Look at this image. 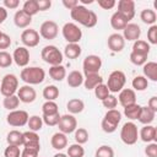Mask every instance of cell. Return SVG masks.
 I'll return each mask as SVG.
<instances>
[{"label":"cell","mask_w":157,"mask_h":157,"mask_svg":"<svg viewBox=\"0 0 157 157\" xmlns=\"http://www.w3.org/2000/svg\"><path fill=\"white\" fill-rule=\"evenodd\" d=\"M94 157H114V151L110 146L108 145H102L101 147L97 148Z\"/></svg>","instance_id":"44"},{"label":"cell","mask_w":157,"mask_h":157,"mask_svg":"<svg viewBox=\"0 0 157 157\" xmlns=\"http://www.w3.org/2000/svg\"><path fill=\"white\" fill-rule=\"evenodd\" d=\"M66 108H67V110H69L71 114H78V113H81V112L83 110L85 103H83V101L80 99V98H72V99H70V101L67 102Z\"/></svg>","instance_id":"31"},{"label":"cell","mask_w":157,"mask_h":157,"mask_svg":"<svg viewBox=\"0 0 157 157\" xmlns=\"http://www.w3.org/2000/svg\"><path fill=\"white\" fill-rule=\"evenodd\" d=\"M6 141L9 145L21 146L22 141H23V132L18 131V130H11L6 136Z\"/></svg>","instance_id":"32"},{"label":"cell","mask_w":157,"mask_h":157,"mask_svg":"<svg viewBox=\"0 0 157 157\" xmlns=\"http://www.w3.org/2000/svg\"><path fill=\"white\" fill-rule=\"evenodd\" d=\"M2 105L5 109H9V110H16V108L20 105V99L16 94L13 96H10V97H5L4 101H2Z\"/></svg>","instance_id":"39"},{"label":"cell","mask_w":157,"mask_h":157,"mask_svg":"<svg viewBox=\"0 0 157 157\" xmlns=\"http://www.w3.org/2000/svg\"><path fill=\"white\" fill-rule=\"evenodd\" d=\"M140 18L144 23L146 25H155V22L157 21V15L153 10L151 9H144L141 12H140Z\"/></svg>","instance_id":"33"},{"label":"cell","mask_w":157,"mask_h":157,"mask_svg":"<svg viewBox=\"0 0 157 157\" xmlns=\"http://www.w3.org/2000/svg\"><path fill=\"white\" fill-rule=\"evenodd\" d=\"M39 33L36 31V29H32V28H28V29H25L22 33H21V42L23 43V45L27 48H33V47H37L39 44Z\"/></svg>","instance_id":"13"},{"label":"cell","mask_w":157,"mask_h":157,"mask_svg":"<svg viewBox=\"0 0 157 157\" xmlns=\"http://www.w3.org/2000/svg\"><path fill=\"white\" fill-rule=\"evenodd\" d=\"M27 125H28V128H29L31 131L37 132V131H39V130L42 129V126H43V119H42V117H39V115H32V117L28 118Z\"/></svg>","instance_id":"37"},{"label":"cell","mask_w":157,"mask_h":157,"mask_svg":"<svg viewBox=\"0 0 157 157\" xmlns=\"http://www.w3.org/2000/svg\"><path fill=\"white\" fill-rule=\"evenodd\" d=\"M40 148H32V147H25L21 152V157H38Z\"/></svg>","instance_id":"53"},{"label":"cell","mask_w":157,"mask_h":157,"mask_svg":"<svg viewBox=\"0 0 157 157\" xmlns=\"http://www.w3.org/2000/svg\"><path fill=\"white\" fill-rule=\"evenodd\" d=\"M75 141L78 145H83L88 141V132L85 128H78L75 130Z\"/></svg>","instance_id":"43"},{"label":"cell","mask_w":157,"mask_h":157,"mask_svg":"<svg viewBox=\"0 0 157 157\" xmlns=\"http://www.w3.org/2000/svg\"><path fill=\"white\" fill-rule=\"evenodd\" d=\"M60 117L61 115L59 113H56V114H52V115H43L42 119H43V123L47 124L48 126H55V125H58Z\"/></svg>","instance_id":"47"},{"label":"cell","mask_w":157,"mask_h":157,"mask_svg":"<svg viewBox=\"0 0 157 157\" xmlns=\"http://www.w3.org/2000/svg\"><path fill=\"white\" fill-rule=\"evenodd\" d=\"M4 156L5 157H21L20 147L15 145H9L4 151Z\"/></svg>","instance_id":"48"},{"label":"cell","mask_w":157,"mask_h":157,"mask_svg":"<svg viewBox=\"0 0 157 157\" xmlns=\"http://www.w3.org/2000/svg\"><path fill=\"white\" fill-rule=\"evenodd\" d=\"M22 11L25 13H27L28 16H31V17L33 15H36L39 11L38 5H37V0H27V1H25L23 6H22Z\"/></svg>","instance_id":"38"},{"label":"cell","mask_w":157,"mask_h":157,"mask_svg":"<svg viewBox=\"0 0 157 157\" xmlns=\"http://www.w3.org/2000/svg\"><path fill=\"white\" fill-rule=\"evenodd\" d=\"M101 66H102V59L98 55H94V54L87 55L83 59V63H82V69H83L85 75L98 74Z\"/></svg>","instance_id":"8"},{"label":"cell","mask_w":157,"mask_h":157,"mask_svg":"<svg viewBox=\"0 0 157 157\" xmlns=\"http://www.w3.org/2000/svg\"><path fill=\"white\" fill-rule=\"evenodd\" d=\"M125 82H126V76L123 71L120 70H114L109 74L108 76V81H107V87L109 90V92H113V93H117V92H120L124 86H125Z\"/></svg>","instance_id":"5"},{"label":"cell","mask_w":157,"mask_h":157,"mask_svg":"<svg viewBox=\"0 0 157 157\" xmlns=\"http://www.w3.org/2000/svg\"><path fill=\"white\" fill-rule=\"evenodd\" d=\"M80 2L81 5L85 6V4H93V0H80Z\"/></svg>","instance_id":"62"},{"label":"cell","mask_w":157,"mask_h":157,"mask_svg":"<svg viewBox=\"0 0 157 157\" xmlns=\"http://www.w3.org/2000/svg\"><path fill=\"white\" fill-rule=\"evenodd\" d=\"M70 16L74 21L78 22L80 25L85 26V27H88V28H92L97 25V15L92 11V10H88L86 6L83 5H77L76 7H74L72 10H70Z\"/></svg>","instance_id":"1"},{"label":"cell","mask_w":157,"mask_h":157,"mask_svg":"<svg viewBox=\"0 0 157 157\" xmlns=\"http://www.w3.org/2000/svg\"><path fill=\"white\" fill-rule=\"evenodd\" d=\"M101 126H102V130H103L104 132H108V134H112V132H114V131L117 130V128H118V126H115V125H113V124H110V123L105 121L104 119L102 120V124H101Z\"/></svg>","instance_id":"55"},{"label":"cell","mask_w":157,"mask_h":157,"mask_svg":"<svg viewBox=\"0 0 157 157\" xmlns=\"http://www.w3.org/2000/svg\"><path fill=\"white\" fill-rule=\"evenodd\" d=\"M37 5H38L39 11H47L50 9L52 1L50 0H37Z\"/></svg>","instance_id":"58"},{"label":"cell","mask_w":157,"mask_h":157,"mask_svg":"<svg viewBox=\"0 0 157 157\" xmlns=\"http://www.w3.org/2000/svg\"><path fill=\"white\" fill-rule=\"evenodd\" d=\"M17 97L22 103H32L37 98V92L32 86L25 85L17 90Z\"/></svg>","instance_id":"14"},{"label":"cell","mask_w":157,"mask_h":157,"mask_svg":"<svg viewBox=\"0 0 157 157\" xmlns=\"http://www.w3.org/2000/svg\"><path fill=\"white\" fill-rule=\"evenodd\" d=\"M102 104L109 110V109H115V107L118 105V99H117V97L115 96H113V94H109L105 99H103L102 101Z\"/></svg>","instance_id":"49"},{"label":"cell","mask_w":157,"mask_h":157,"mask_svg":"<svg viewBox=\"0 0 157 157\" xmlns=\"http://www.w3.org/2000/svg\"><path fill=\"white\" fill-rule=\"evenodd\" d=\"M6 18H7V10L4 6H0V25L4 23Z\"/></svg>","instance_id":"61"},{"label":"cell","mask_w":157,"mask_h":157,"mask_svg":"<svg viewBox=\"0 0 157 157\" xmlns=\"http://www.w3.org/2000/svg\"><path fill=\"white\" fill-rule=\"evenodd\" d=\"M11 45V38L6 33H1L0 36V49H7Z\"/></svg>","instance_id":"54"},{"label":"cell","mask_w":157,"mask_h":157,"mask_svg":"<svg viewBox=\"0 0 157 157\" xmlns=\"http://www.w3.org/2000/svg\"><path fill=\"white\" fill-rule=\"evenodd\" d=\"M66 82H67V85H69L70 87L76 88V87L81 86V85L83 83V75H82L80 71H77V70H74V71H71V72L67 75Z\"/></svg>","instance_id":"26"},{"label":"cell","mask_w":157,"mask_h":157,"mask_svg":"<svg viewBox=\"0 0 157 157\" xmlns=\"http://www.w3.org/2000/svg\"><path fill=\"white\" fill-rule=\"evenodd\" d=\"M58 126H59V131L66 135L74 132L77 129V121L72 114H64L60 117Z\"/></svg>","instance_id":"10"},{"label":"cell","mask_w":157,"mask_h":157,"mask_svg":"<svg viewBox=\"0 0 157 157\" xmlns=\"http://www.w3.org/2000/svg\"><path fill=\"white\" fill-rule=\"evenodd\" d=\"M156 136H157V130L152 125H145V126H142L141 130H140V132H139V137L144 142H147V144L155 142L156 139H157Z\"/></svg>","instance_id":"19"},{"label":"cell","mask_w":157,"mask_h":157,"mask_svg":"<svg viewBox=\"0 0 157 157\" xmlns=\"http://www.w3.org/2000/svg\"><path fill=\"white\" fill-rule=\"evenodd\" d=\"M155 117H156V112L151 110L147 105H145V107H141V112L137 120L144 125H150L155 120Z\"/></svg>","instance_id":"24"},{"label":"cell","mask_w":157,"mask_h":157,"mask_svg":"<svg viewBox=\"0 0 157 157\" xmlns=\"http://www.w3.org/2000/svg\"><path fill=\"white\" fill-rule=\"evenodd\" d=\"M2 5H4V7H5L6 10H7V9L13 10V9H17V7H18L20 1H18V0H4V1H2Z\"/></svg>","instance_id":"57"},{"label":"cell","mask_w":157,"mask_h":157,"mask_svg":"<svg viewBox=\"0 0 157 157\" xmlns=\"http://www.w3.org/2000/svg\"><path fill=\"white\" fill-rule=\"evenodd\" d=\"M43 97L47 101H55L59 97V88L54 85H48L43 88Z\"/></svg>","instance_id":"36"},{"label":"cell","mask_w":157,"mask_h":157,"mask_svg":"<svg viewBox=\"0 0 157 157\" xmlns=\"http://www.w3.org/2000/svg\"><path fill=\"white\" fill-rule=\"evenodd\" d=\"M63 5L69 9V10H72L74 7H76L78 5V1L77 0H63Z\"/></svg>","instance_id":"60"},{"label":"cell","mask_w":157,"mask_h":157,"mask_svg":"<svg viewBox=\"0 0 157 157\" xmlns=\"http://www.w3.org/2000/svg\"><path fill=\"white\" fill-rule=\"evenodd\" d=\"M147 40L151 44H157V26L152 25L147 31Z\"/></svg>","instance_id":"51"},{"label":"cell","mask_w":157,"mask_h":157,"mask_svg":"<svg viewBox=\"0 0 157 157\" xmlns=\"http://www.w3.org/2000/svg\"><path fill=\"white\" fill-rule=\"evenodd\" d=\"M126 25H128L126 20H125L119 12H114V13L112 15V17H110V26H112L114 29H117V31H123V29L126 27Z\"/></svg>","instance_id":"30"},{"label":"cell","mask_w":157,"mask_h":157,"mask_svg":"<svg viewBox=\"0 0 157 157\" xmlns=\"http://www.w3.org/2000/svg\"><path fill=\"white\" fill-rule=\"evenodd\" d=\"M130 61L134 65H136V66H141V65H144L147 61V56H144V55H140V54H135V53L131 52V54H130Z\"/></svg>","instance_id":"50"},{"label":"cell","mask_w":157,"mask_h":157,"mask_svg":"<svg viewBox=\"0 0 157 157\" xmlns=\"http://www.w3.org/2000/svg\"><path fill=\"white\" fill-rule=\"evenodd\" d=\"M94 94H96V97H97L99 101L105 99V98L109 96V90H108L107 85L101 83V85H98L97 87H94Z\"/></svg>","instance_id":"45"},{"label":"cell","mask_w":157,"mask_h":157,"mask_svg":"<svg viewBox=\"0 0 157 157\" xmlns=\"http://www.w3.org/2000/svg\"><path fill=\"white\" fill-rule=\"evenodd\" d=\"M103 119L105 121H108V123L118 126V124L121 120V113L118 109H109V110H107V113H105V115H104Z\"/></svg>","instance_id":"35"},{"label":"cell","mask_w":157,"mask_h":157,"mask_svg":"<svg viewBox=\"0 0 157 157\" xmlns=\"http://www.w3.org/2000/svg\"><path fill=\"white\" fill-rule=\"evenodd\" d=\"M103 83V78L99 74H91V75H86V78H83V85L86 90H94V87H97L98 85Z\"/></svg>","instance_id":"25"},{"label":"cell","mask_w":157,"mask_h":157,"mask_svg":"<svg viewBox=\"0 0 157 157\" xmlns=\"http://www.w3.org/2000/svg\"><path fill=\"white\" fill-rule=\"evenodd\" d=\"M118 102L125 108L128 105H131L134 103H136V93L134 90L131 88H123L120 92H119V96H118Z\"/></svg>","instance_id":"18"},{"label":"cell","mask_w":157,"mask_h":157,"mask_svg":"<svg viewBox=\"0 0 157 157\" xmlns=\"http://www.w3.org/2000/svg\"><path fill=\"white\" fill-rule=\"evenodd\" d=\"M49 76H50L54 81H63V80L66 77L65 66H63V65L50 66V69H49Z\"/></svg>","instance_id":"29"},{"label":"cell","mask_w":157,"mask_h":157,"mask_svg":"<svg viewBox=\"0 0 157 157\" xmlns=\"http://www.w3.org/2000/svg\"><path fill=\"white\" fill-rule=\"evenodd\" d=\"M132 53H135V54H140V55H144V56H147L148 53H150V44H148L146 40L137 39V40L134 42V45H132Z\"/></svg>","instance_id":"27"},{"label":"cell","mask_w":157,"mask_h":157,"mask_svg":"<svg viewBox=\"0 0 157 157\" xmlns=\"http://www.w3.org/2000/svg\"><path fill=\"white\" fill-rule=\"evenodd\" d=\"M42 112H43V115L56 114V113H59V107L54 101H47L42 105Z\"/></svg>","instance_id":"41"},{"label":"cell","mask_w":157,"mask_h":157,"mask_svg":"<svg viewBox=\"0 0 157 157\" xmlns=\"http://www.w3.org/2000/svg\"><path fill=\"white\" fill-rule=\"evenodd\" d=\"M123 38L128 42H135L141 36V28L136 23H128L126 27L123 29Z\"/></svg>","instance_id":"16"},{"label":"cell","mask_w":157,"mask_h":157,"mask_svg":"<svg viewBox=\"0 0 157 157\" xmlns=\"http://www.w3.org/2000/svg\"><path fill=\"white\" fill-rule=\"evenodd\" d=\"M40 56L50 66L61 65L63 61V53L55 45H45L40 52Z\"/></svg>","instance_id":"3"},{"label":"cell","mask_w":157,"mask_h":157,"mask_svg":"<svg viewBox=\"0 0 157 157\" xmlns=\"http://www.w3.org/2000/svg\"><path fill=\"white\" fill-rule=\"evenodd\" d=\"M12 55L5 50H0V67H9L12 64Z\"/></svg>","instance_id":"46"},{"label":"cell","mask_w":157,"mask_h":157,"mask_svg":"<svg viewBox=\"0 0 157 157\" xmlns=\"http://www.w3.org/2000/svg\"><path fill=\"white\" fill-rule=\"evenodd\" d=\"M147 107H148L151 110L157 112V97H156V96H152V97L148 99V102H147Z\"/></svg>","instance_id":"59"},{"label":"cell","mask_w":157,"mask_h":157,"mask_svg":"<svg viewBox=\"0 0 157 157\" xmlns=\"http://www.w3.org/2000/svg\"><path fill=\"white\" fill-rule=\"evenodd\" d=\"M18 90V78L13 74H6L1 78L0 83V92L4 97L13 96Z\"/></svg>","instance_id":"4"},{"label":"cell","mask_w":157,"mask_h":157,"mask_svg":"<svg viewBox=\"0 0 157 157\" xmlns=\"http://www.w3.org/2000/svg\"><path fill=\"white\" fill-rule=\"evenodd\" d=\"M120 139L125 145H134L139 139V130L135 123L126 121L120 130Z\"/></svg>","instance_id":"6"},{"label":"cell","mask_w":157,"mask_h":157,"mask_svg":"<svg viewBox=\"0 0 157 157\" xmlns=\"http://www.w3.org/2000/svg\"><path fill=\"white\" fill-rule=\"evenodd\" d=\"M20 77L23 82H26L27 85H39L44 81L45 78V72L42 67L38 66H29V67H25L22 69Z\"/></svg>","instance_id":"2"},{"label":"cell","mask_w":157,"mask_h":157,"mask_svg":"<svg viewBox=\"0 0 157 157\" xmlns=\"http://www.w3.org/2000/svg\"><path fill=\"white\" fill-rule=\"evenodd\" d=\"M28 113L26 110H11L7 117H6V121L9 125L11 126H15V128H18V126H23L27 124L28 121Z\"/></svg>","instance_id":"9"},{"label":"cell","mask_w":157,"mask_h":157,"mask_svg":"<svg viewBox=\"0 0 157 157\" xmlns=\"http://www.w3.org/2000/svg\"><path fill=\"white\" fill-rule=\"evenodd\" d=\"M12 59L16 63L17 66L26 67L29 63V52H28V49L26 47H17L13 50Z\"/></svg>","instance_id":"15"},{"label":"cell","mask_w":157,"mask_h":157,"mask_svg":"<svg viewBox=\"0 0 157 157\" xmlns=\"http://www.w3.org/2000/svg\"><path fill=\"white\" fill-rule=\"evenodd\" d=\"M107 44H108V48L114 52V53H119L124 49L125 47V39L123 38V36L120 33H113L108 37V40H107Z\"/></svg>","instance_id":"17"},{"label":"cell","mask_w":157,"mask_h":157,"mask_svg":"<svg viewBox=\"0 0 157 157\" xmlns=\"http://www.w3.org/2000/svg\"><path fill=\"white\" fill-rule=\"evenodd\" d=\"M115 1L114 0H98V5L103 9V10H110L115 6Z\"/></svg>","instance_id":"56"},{"label":"cell","mask_w":157,"mask_h":157,"mask_svg":"<svg viewBox=\"0 0 157 157\" xmlns=\"http://www.w3.org/2000/svg\"><path fill=\"white\" fill-rule=\"evenodd\" d=\"M22 145L25 147H32V148H40V142H39V136L34 131H26L23 132V141Z\"/></svg>","instance_id":"20"},{"label":"cell","mask_w":157,"mask_h":157,"mask_svg":"<svg viewBox=\"0 0 157 157\" xmlns=\"http://www.w3.org/2000/svg\"><path fill=\"white\" fill-rule=\"evenodd\" d=\"M63 37L67 40V43H78L82 38V31L77 25L67 22L63 27Z\"/></svg>","instance_id":"7"},{"label":"cell","mask_w":157,"mask_h":157,"mask_svg":"<svg viewBox=\"0 0 157 157\" xmlns=\"http://www.w3.org/2000/svg\"><path fill=\"white\" fill-rule=\"evenodd\" d=\"M145 153L147 157H157V144L156 142L147 144V146L145 148Z\"/></svg>","instance_id":"52"},{"label":"cell","mask_w":157,"mask_h":157,"mask_svg":"<svg viewBox=\"0 0 157 157\" xmlns=\"http://www.w3.org/2000/svg\"><path fill=\"white\" fill-rule=\"evenodd\" d=\"M53 157H67V155H65V153H56Z\"/></svg>","instance_id":"63"},{"label":"cell","mask_w":157,"mask_h":157,"mask_svg":"<svg viewBox=\"0 0 157 157\" xmlns=\"http://www.w3.org/2000/svg\"><path fill=\"white\" fill-rule=\"evenodd\" d=\"M1 33H2V32H1V31H0V36H1Z\"/></svg>","instance_id":"64"},{"label":"cell","mask_w":157,"mask_h":157,"mask_svg":"<svg viewBox=\"0 0 157 157\" xmlns=\"http://www.w3.org/2000/svg\"><path fill=\"white\" fill-rule=\"evenodd\" d=\"M131 85H132V88L136 91H145L148 87V80L145 76H136L134 77Z\"/></svg>","instance_id":"40"},{"label":"cell","mask_w":157,"mask_h":157,"mask_svg":"<svg viewBox=\"0 0 157 157\" xmlns=\"http://www.w3.org/2000/svg\"><path fill=\"white\" fill-rule=\"evenodd\" d=\"M144 76L147 80H151L153 82L157 81V63L155 61H146L144 64Z\"/></svg>","instance_id":"23"},{"label":"cell","mask_w":157,"mask_h":157,"mask_svg":"<svg viewBox=\"0 0 157 157\" xmlns=\"http://www.w3.org/2000/svg\"><path fill=\"white\" fill-rule=\"evenodd\" d=\"M13 22L18 28H27L32 22V17L25 13L22 10H18L13 16Z\"/></svg>","instance_id":"21"},{"label":"cell","mask_w":157,"mask_h":157,"mask_svg":"<svg viewBox=\"0 0 157 157\" xmlns=\"http://www.w3.org/2000/svg\"><path fill=\"white\" fill-rule=\"evenodd\" d=\"M129 23L135 16V2L132 0H120L118 2V11Z\"/></svg>","instance_id":"12"},{"label":"cell","mask_w":157,"mask_h":157,"mask_svg":"<svg viewBox=\"0 0 157 157\" xmlns=\"http://www.w3.org/2000/svg\"><path fill=\"white\" fill-rule=\"evenodd\" d=\"M50 145H52V147L53 148H55V150H63V148H65L66 146H67V137H66V135L65 134H63V132H55L53 136H52V139H50Z\"/></svg>","instance_id":"22"},{"label":"cell","mask_w":157,"mask_h":157,"mask_svg":"<svg viewBox=\"0 0 157 157\" xmlns=\"http://www.w3.org/2000/svg\"><path fill=\"white\" fill-rule=\"evenodd\" d=\"M64 55L67 59H76L81 55V47L78 43H67L64 49Z\"/></svg>","instance_id":"28"},{"label":"cell","mask_w":157,"mask_h":157,"mask_svg":"<svg viewBox=\"0 0 157 157\" xmlns=\"http://www.w3.org/2000/svg\"><path fill=\"white\" fill-rule=\"evenodd\" d=\"M140 112H141V105L137 104V103H134L131 105H128L124 108V114L128 119L130 120H135V119H139V115H140Z\"/></svg>","instance_id":"34"},{"label":"cell","mask_w":157,"mask_h":157,"mask_svg":"<svg viewBox=\"0 0 157 157\" xmlns=\"http://www.w3.org/2000/svg\"><path fill=\"white\" fill-rule=\"evenodd\" d=\"M85 150L81 145L74 144L67 147V157H83Z\"/></svg>","instance_id":"42"},{"label":"cell","mask_w":157,"mask_h":157,"mask_svg":"<svg viewBox=\"0 0 157 157\" xmlns=\"http://www.w3.org/2000/svg\"><path fill=\"white\" fill-rule=\"evenodd\" d=\"M59 33V27L54 21H44L39 28V36L44 39H54Z\"/></svg>","instance_id":"11"}]
</instances>
